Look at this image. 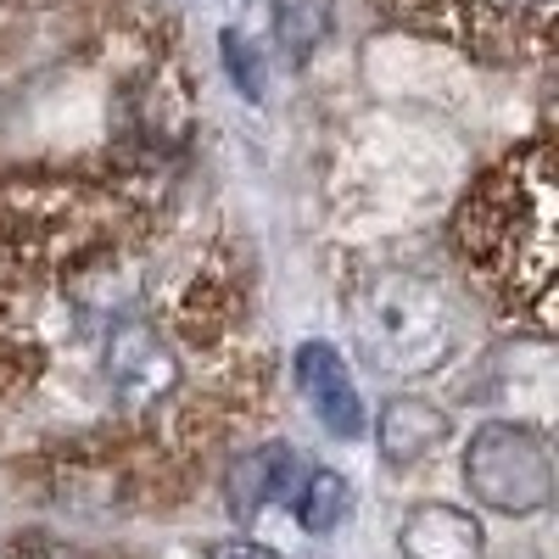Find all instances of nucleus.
<instances>
[{"mask_svg":"<svg viewBox=\"0 0 559 559\" xmlns=\"http://www.w3.org/2000/svg\"><path fill=\"white\" fill-rule=\"evenodd\" d=\"M297 487H302V459L286 442H269V448H252L236 464V476H229V509H236L241 521H258L274 503L292 509Z\"/></svg>","mask_w":559,"mask_h":559,"instance_id":"1a4fd4ad","label":"nucleus"},{"mask_svg":"<svg viewBox=\"0 0 559 559\" xmlns=\"http://www.w3.org/2000/svg\"><path fill=\"white\" fill-rule=\"evenodd\" d=\"M376 7L403 28L481 57H543L559 0H376Z\"/></svg>","mask_w":559,"mask_h":559,"instance_id":"20e7f679","label":"nucleus"},{"mask_svg":"<svg viewBox=\"0 0 559 559\" xmlns=\"http://www.w3.org/2000/svg\"><path fill=\"white\" fill-rule=\"evenodd\" d=\"M140 207L90 179H17L0 185V252L23 274H57L123 247Z\"/></svg>","mask_w":559,"mask_h":559,"instance_id":"f03ea898","label":"nucleus"},{"mask_svg":"<svg viewBox=\"0 0 559 559\" xmlns=\"http://www.w3.org/2000/svg\"><path fill=\"white\" fill-rule=\"evenodd\" d=\"M448 442V414L426 397H392L381 408V426H376V448L392 471H414L426 464L431 453H442Z\"/></svg>","mask_w":559,"mask_h":559,"instance_id":"9d476101","label":"nucleus"},{"mask_svg":"<svg viewBox=\"0 0 559 559\" xmlns=\"http://www.w3.org/2000/svg\"><path fill=\"white\" fill-rule=\"evenodd\" d=\"M464 487L492 515H537L554 498V448L537 426H481L464 448Z\"/></svg>","mask_w":559,"mask_h":559,"instance_id":"39448f33","label":"nucleus"},{"mask_svg":"<svg viewBox=\"0 0 559 559\" xmlns=\"http://www.w3.org/2000/svg\"><path fill=\"white\" fill-rule=\"evenodd\" d=\"M459 258L481 297L521 331H554V146H515L453 218Z\"/></svg>","mask_w":559,"mask_h":559,"instance_id":"f257e3e1","label":"nucleus"},{"mask_svg":"<svg viewBox=\"0 0 559 559\" xmlns=\"http://www.w3.org/2000/svg\"><path fill=\"white\" fill-rule=\"evenodd\" d=\"M28 280L7 252H0V397H12L39 376V331H34V302Z\"/></svg>","mask_w":559,"mask_h":559,"instance_id":"6e6552de","label":"nucleus"},{"mask_svg":"<svg viewBox=\"0 0 559 559\" xmlns=\"http://www.w3.org/2000/svg\"><path fill=\"white\" fill-rule=\"evenodd\" d=\"M107 386L123 408H152L179 386V364L152 324H118L107 342Z\"/></svg>","mask_w":559,"mask_h":559,"instance_id":"423d86ee","label":"nucleus"},{"mask_svg":"<svg viewBox=\"0 0 559 559\" xmlns=\"http://www.w3.org/2000/svg\"><path fill=\"white\" fill-rule=\"evenodd\" d=\"M224 57H229V73H236V84L247 90V96H263V79H258V57L241 51L236 34H224Z\"/></svg>","mask_w":559,"mask_h":559,"instance_id":"4468645a","label":"nucleus"},{"mask_svg":"<svg viewBox=\"0 0 559 559\" xmlns=\"http://www.w3.org/2000/svg\"><path fill=\"white\" fill-rule=\"evenodd\" d=\"M353 336L381 376H431L453 358V302L419 269H376L353 292Z\"/></svg>","mask_w":559,"mask_h":559,"instance_id":"7ed1b4c3","label":"nucleus"},{"mask_svg":"<svg viewBox=\"0 0 559 559\" xmlns=\"http://www.w3.org/2000/svg\"><path fill=\"white\" fill-rule=\"evenodd\" d=\"M292 509H297L302 532L324 537V532H336V526L347 521L353 487H347V476H336V471H308L302 487H297V498H292Z\"/></svg>","mask_w":559,"mask_h":559,"instance_id":"f8f14e48","label":"nucleus"},{"mask_svg":"<svg viewBox=\"0 0 559 559\" xmlns=\"http://www.w3.org/2000/svg\"><path fill=\"white\" fill-rule=\"evenodd\" d=\"M403 559H481V526L453 503H419L397 532Z\"/></svg>","mask_w":559,"mask_h":559,"instance_id":"9b49d317","label":"nucleus"},{"mask_svg":"<svg viewBox=\"0 0 559 559\" xmlns=\"http://www.w3.org/2000/svg\"><path fill=\"white\" fill-rule=\"evenodd\" d=\"M297 392L313 408V419L331 437H364V403L353 386V369L331 342H302L297 347Z\"/></svg>","mask_w":559,"mask_h":559,"instance_id":"0eeeda50","label":"nucleus"},{"mask_svg":"<svg viewBox=\"0 0 559 559\" xmlns=\"http://www.w3.org/2000/svg\"><path fill=\"white\" fill-rule=\"evenodd\" d=\"M274 34L292 62H308L331 34V0H274Z\"/></svg>","mask_w":559,"mask_h":559,"instance_id":"ddd939ff","label":"nucleus"},{"mask_svg":"<svg viewBox=\"0 0 559 559\" xmlns=\"http://www.w3.org/2000/svg\"><path fill=\"white\" fill-rule=\"evenodd\" d=\"M207 559H280L269 543H252V537H224L207 548Z\"/></svg>","mask_w":559,"mask_h":559,"instance_id":"2eb2a0df","label":"nucleus"}]
</instances>
